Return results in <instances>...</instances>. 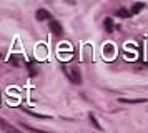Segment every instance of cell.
Returning a JSON list of instances; mask_svg holds the SVG:
<instances>
[{
  "label": "cell",
  "mask_w": 148,
  "mask_h": 133,
  "mask_svg": "<svg viewBox=\"0 0 148 133\" xmlns=\"http://www.w3.org/2000/svg\"><path fill=\"white\" fill-rule=\"evenodd\" d=\"M0 126H2L3 132H7V133H22V132H18L14 125H10L8 121H5L3 118H0Z\"/></svg>",
  "instance_id": "obj_4"
},
{
  "label": "cell",
  "mask_w": 148,
  "mask_h": 133,
  "mask_svg": "<svg viewBox=\"0 0 148 133\" xmlns=\"http://www.w3.org/2000/svg\"><path fill=\"white\" fill-rule=\"evenodd\" d=\"M88 118H90V123H92V125H93L95 128L98 130V132H101V130H103V128H101V125L98 123V120H97V117H95V115H93L92 112L88 113Z\"/></svg>",
  "instance_id": "obj_8"
},
{
  "label": "cell",
  "mask_w": 148,
  "mask_h": 133,
  "mask_svg": "<svg viewBox=\"0 0 148 133\" xmlns=\"http://www.w3.org/2000/svg\"><path fill=\"white\" fill-rule=\"evenodd\" d=\"M20 126H22V128H25L27 132H32V133H52V132H45V130H37V128L27 125V123H20Z\"/></svg>",
  "instance_id": "obj_9"
},
{
  "label": "cell",
  "mask_w": 148,
  "mask_h": 133,
  "mask_svg": "<svg viewBox=\"0 0 148 133\" xmlns=\"http://www.w3.org/2000/svg\"><path fill=\"white\" fill-rule=\"evenodd\" d=\"M120 103H128V105H135V103H145L147 98H120Z\"/></svg>",
  "instance_id": "obj_5"
},
{
  "label": "cell",
  "mask_w": 148,
  "mask_h": 133,
  "mask_svg": "<svg viewBox=\"0 0 148 133\" xmlns=\"http://www.w3.org/2000/svg\"><path fill=\"white\" fill-rule=\"evenodd\" d=\"M65 73L68 75V78L72 80L73 83H82V73L78 66H72V70H67V66H63Z\"/></svg>",
  "instance_id": "obj_1"
},
{
  "label": "cell",
  "mask_w": 148,
  "mask_h": 133,
  "mask_svg": "<svg viewBox=\"0 0 148 133\" xmlns=\"http://www.w3.org/2000/svg\"><path fill=\"white\" fill-rule=\"evenodd\" d=\"M37 20H50V12L45 10V8H40V10H37Z\"/></svg>",
  "instance_id": "obj_7"
},
{
  "label": "cell",
  "mask_w": 148,
  "mask_h": 133,
  "mask_svg": "<svg viewBox=\"0 0 148 133\" xmlns=\"http://www.w3.org/2000/svg\"><path fill=\"white\" fill-rule=\"evenodd\" d=\"M115 50H116V48H115L113 43H107V45L103 47V57L107 60H112L115 57Z\"/></svg>",
  "instance_id": "obj_2"
},
{
  "label": "cell",
  "mask_w": 148,
  "mask_h": 133,
  "mask_svg": "<svg viewBox=\"0 0 148 133\" xmlns=\"http://www.w3.org/2000/svg\"><path fill=\"white\" fill-rule=\"evenodd\" d=\"M143 8H145V3H143V2H135L133 5H132L130 13H132V15H136V13H140Z\"/></svg>",
  "instance_id": "obj_6"
},
{
  "label": "cell",
  "mask_w": 148,
  "mask_h": 133,
  "mask_svg": "<svg viewBox=\"0 0 148 133\" xmlns=\"http://www.w3.org/2000/svg\"><path fill=\"white\" fill-rule=\"evenodd\" d=\"M50 30H52V33L57 35V37H62V35H63V28H62V25L57 20H52V22H50Z\"/></svg>",
  "instance_id": "obj_3"
},
{
  "label": "cell",
  "mask_w": 148,
  "mask_h": 133,
  "mask_svg": "<svg viewBox=\"0 0 148 133\" xmlns=\"http://www.w3.org/2000/svg\"><path fill=\"white\" fill-rule=\"evenodd\" d=\"M27 112V110H25ZM28 115H32V117H35V118H40V120H48L50 117H47V115H37V113H34V112H27Z\"/></svg>",
  "instance_id": "obj_13"
},
{
  "label": "cell",
  "mask_w": 148,
  "mask_h": 133,
  "mask_svg": "<svg viewBox=\"0 0 148 133\" xmlns=\"http://www.w3.org/2000/svg\"><path fill=\"white\" fill-rule=\"evenodd\" d=\"M27 68L30 70V78H34L35 75H37V70H35L34 66H32V63H27Z\"/></svg>",
  "instance_id": "obj_14"
},
{
  "label": "cell",
  "mask_w": 148,
  "mask_h": 133,
  "mask_svg": "<svg viewBox=\"0 0 148 133\" xmlns=\"http://www.w3.org/2000/svg\"><path fill=\"white\" fill-rule=\"evenodd\" d=\"M10 63H14L15 66H22L23 65V58H22L20 55H12L10 57Z\"/></svg>",
  "instance_id": "obj_10"
},
{
  "label": "cell",
  "mask_w": 148,
  "mask_h": 133,
  "mask_svg": "<svg viewBox=\"0 0 148 133\" xmlns=\"http://www.w3.org/2000/svg\"><path fill=\"white\" fill-rule=\"evenodd\" d=\"M0 58H2V53H0Z\"/></svg>",
  "instance_id": "obj_15"
},
{
  "label": "cell",
  "mask_w": 148,
  "mask_h": 133,
  "mask_svg": "<svg viewBox=\"0 0 148 133\" xmlns=\"http://www.w3.org/2000/svg\"><path fill=\"white\" fill-rule=\"evenodd\" d=\"M116 17H121V19H130V17H132V13H130V10H127V8H120V10L116 12Z\"/></svg>",
  "instance_id": "obj_11"
},
{
  "label": "cell",
  "mask_w": 148,
  "mask_h": 133,
  "mask_svg": "<svg viewBox=\"0 0 148 133\" xmlns=\"http://www.w3.org/2000/svg\"><path fill=\"white\" fill-rule=\"evenodd\" d=\"M103 25H105V30H107V32H112V30H113V22H112V19H105Z\"/></svg>",
  "instance_id": "obj_12"
}]
</instances>
